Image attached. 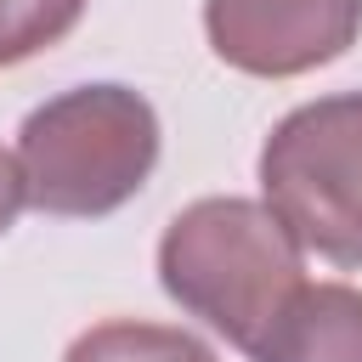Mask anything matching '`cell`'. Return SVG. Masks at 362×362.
Here are the masks:
<instances>
[{
    "instance_id": "obj_1",
    "label": "cell",
    "mask_w": 362,
    "mask_h": 362,
    "mask_svg": "<svg viewBox=\"0 0 362 362\" xmlns=\"http://www.w3.org/2000/svg\"><path fill=\"white\" fill-rule=\"evenodd\" d=\"M158 283L249 356L305 288V243L266 198H198L158 238Z\"/></svg>"
},
{
    "instance_id": "obj_2",
    "label": "cell",
    "mask_w": 362,
    "mask_h": 362,
    "mask_svg": "<svg viewBox=\"0 0 362 362\" xmlns=\"http://www.w3.org/2000/svg\"><path fill=\"white\" fill-rule=\"evenodd\" d=\"M17 164L28 209L57 221H102L147 187L158 164V113L130 85H74L23 119Z\"/></svg>"
},
{
    "instance_id": "obj_3",
    "label": "cell",
    "mask_w": 362,
    "mask_h": 362,
    "mask_svg": "<svg viewBox=\"0 0 362 362\" xmlns=\"http://www.w3.org/2000/svg\"><path fill=\"white\" fill-rule=\"evenodd\" d=\"M260 192L339 272L362 266V90L283 113L260 147Z\"/></svg>"
},
{
    "instance_id": "obj_4",
    "label": "cell",
    "mask_w": 362,
    "mask_h": 362,
    "mask_svg": "<svg viewBox=\"0 0 362 362\" xmlns=\"http://www.w3.org/2000/svg\"><path fill=\"white\" fill-rule=\"evenodd\" d=\"M209 51L255 79L339 62L362 34V0H204Z\"/></svg>"
},
{
    "instance_id": "obj_5",
    "label": "cell",
    "mask_w": 362,
    "mask_h": 362,
    "mask_svg": "<svg viewBox=\"0 0 362 362\" xmlns=\"http://www.w3.org/2000/svg\"><path fill=\"white\" fill-rule=\"evenodd\" d=\"M249 362H362V288L305 283Z\"/></svg>"
},
{
    "instance_id": "obj_6",
    "label": "cell",
    "mask_w": 362,
    "mask_h": 362,
    "mask_svg": "<svg viewBox=\"0 0 362 362\" xmlns=\"http://www.w3.org/2000/svg\"><path fill=\"white\" fill-rule=\"evenodd\" d=\"M62 362H221L198 334L170 328V322H96L85 328Z\"/></svg>"
},
{
    "instance_id": "obj_7",
    "label": "cell",
    "mask_w": 362,
    "mask_h": 362,
    "mask_svg": "<svg viewBox=\"0 0 362 362\" xmlns=\"http://www.w3.org/2000/svg\"><path fill=\"white\" fill-rule=\"evenodd\" d=\"M85 0H0V68L28 62L34 51L74 34Z\"/></svg>"
},
{
    "instance_id": "obj_8",
    "label": "cell",
    "mask_w": 362,
    "mask_h": 362,
    "mask_svg": "<svg viewBox=\"0 0 362 362\" xmlns=\"http://www.w3.org/2000/svg\"><path fill=\"white\" fill-rule=\"evenodd\" d=\"M23 204H28V187H23V164H17V153L0 141V238L11 232V221L23 215Z\"/></svg>"
}]
</instances>
